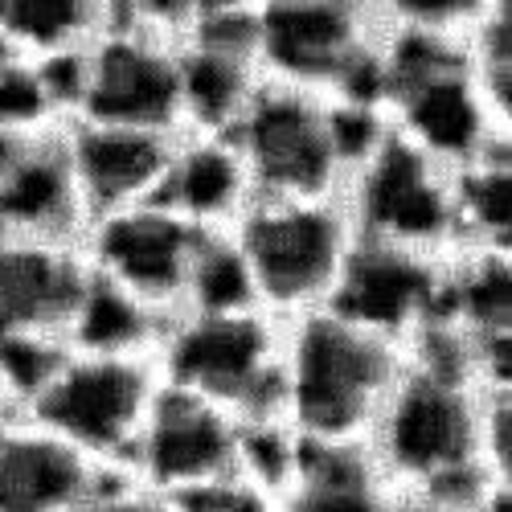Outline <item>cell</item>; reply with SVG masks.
<instances>
[{
  "label": "cell",
  "instance_id": "1",
  "mask_svg": "<svg viewBox=\"0 0 512 512\" xmlns=\"http://www.w3.org/2000/svg\"><path fill=\"white\" fill-rule=\"evenodd\" d=\"M488 386L447 373L422 361H402L390 394L381 398L365 447L394 492H422L459 508H476V500L496 484L512 480L484 463L480 418Z\"/></svg>",
  "mask_w": 512,
  "mask_h": 512
},
{
  "label": "cell",
  "instance_id": "2",
  "mask_svg": "<svg viewBox=\"0 0 512 512\" xmlns=\"http://www.w3.org/2000/svg\"><path fill=\"white\" fill-rule=\"evenodd\" d=\"M406 349L332 308L283 320V414L312 443H365Z\"/></svg>",
  "mask_w": 512,
  "mask_h": 512
},
{
  "label": "cell",
  "instance_id": "3",
  "mask_svg": "<svg viewBox=\"0 0 512 512\" xmlns=\"http://www.w3.org/2000/svg\"><path fill=\"white\" fill-rule=\"evenodd\" d=\"M234 238L259 304L279 320H295L328 308L340 271L357 246V226L340 193L254 197L234 226Z\"/></svg>",
  "mask_w": 512,
  "mask_h": 512
},
{
  "label": "cell",
  "instance_id": "4",
  "mask_svg": "<svg viewBox=\"0 0 512 512\" xmlns=\"http://www.w3.org/2000/svg\"><path fill=\"white\" fill-rule=\"evenodd\" d=\"M156 365L164 386L201 394L238 418L283 414V320L267 308L173 312L156 340Z\"/></svg>",
  "mask_w": 512,
  "mask_h": 512
},
{
  "label": "cell",
  "instance_id": "5",
  "mask_svg": "<svg viewBox=\"0 0 512 512\" xmlns=\"http://www.w3.org/2000/svg\"><path fill=\"white\" fill-rule=\"evenodd\" d=\"M164 386L156 353H87L66 349L54 377L21 410L33 422L87 451L107 467H123Z\"/></svg>",
  "mask_w": 512,
  "mask_h": 512
},
{
  "label": "cell",
  "instance_id": "6",
  "mask_svg": "<svg viewBox=\"0 0 512 512\" xmlns=\"http://www.w3.org/2000/svg\"><path fill=\"white\" fill-rule=\"evenodd\" d=\"M340 201L361 238L439 254V259L459 250L451 173L398 136L353 168L340 185Z\"/></svg>",
  "mask_w": 512,
  "mask_h": 512
},
{
  "label": "cell",
  "instance_id": "7",
  "mask_svg": "<svg viewBox=\"0 0 512 512\" xmlns=\"http://www.w3.org/2000/svg\"><path fill=\"white\" fill-rule=\"evenodd\" d=\"M201 234L205 230L189 226L181 213L152 197L91 213L74 246L87 271L132 291L148 308L173 316L185 304V283Z\"/></svg>",
  "mask_w": 512,
  "mask_h": 512
},
{
  "label": "cell",
  "instance_id": "8",
  "mask_svg": "<svg viewBox=\"0 0 512 512\" xmlns=\"http://www.w3.org/2000/svg\"><path fill=\"white\" fill-rule=\"evenodd\" d=\"M230 136L250 168L259 197L340 193V164L328 136L324 95L263 78Z\"/></svg>",
  "mask_w": 512,
  "mask_h": 512
},
{
  "label": "cell",
  "instance_id": "9",
  "mask_svg": "<svg viewBox=\"0 0 512 512\" xmlns=\"http://www.w3.org/2000/svg\"><path fill=\"white\" fill-rule=\"evenodd\" d=\"M123 467L144 496H185L238 480V414L160 386Z\"/></svg>",
  "mask_w": 512,
  "mask_h": 512
},
{
  "label": "cell",
  "instance_id": "10",
  "mask_svg": "<svg viewBox=\"0 0 512 512\" xmlns=\"http://www.w3.org/2000/svg\"><path fill=\"white\" fill-rule=\"evenodd\" d=\"M74 119L148 127V132L177 136V41L136 25H107L82 50V91Z\"/></svg>",
  "mask_w": 512,
  "mask_h": 512
},
{
  "label": "cell",
  "instance_id": "11",
  "mask_svg": "<svg viewBox=\"0 0 512 512\" xmlns=\"http://www.w3.org/2000/svg\"><path fill=\"white\" fill-rule=\"evenodd\" d=\"M377 33V13L340 0H259L254 58L263 78L328 95L353 54Z\"/></svg>",
  "mask_w": 512,
  "mask_h": 512
},
{
  "label": "cell",
  "instance_id": "12",
  "mask_svg": "<svg viewBox=\"0 0 512 512\" xmlns=\"http://www.w3.org/2000/svg\"><path fill=\"white\" fill-rule=\"evenodd\" d=\"M443 267L447 259L439 254L357 234V246L340 271L328 308L406 349V340L431 324L443 308Z\"/></svg>",
  "mask_w": 512,
  "mask_h": 512
},
{
  "label": "cell",
  "instance_id": "13",
  "mask_svg": "<svg viewBox=\"0 0 512 512\" xmlns=\"http://www.w3.org/2000/svg\"><path fill=\"white\" fill-rule=\"evenodd\" d=\"M259 87L263 70L254 58V9L197 17L177 37L181 132H230Z\"/></svg>",
  "mask_w": 512,
  "mask_h": 512
},
{
  "label": "cell",
  "instance_id": "14",
  "mask_svg": "<svg viewBox=\"0 0 512 512\" xmlns=\"http://www.w3.org/2000/svg\"><path fill=\"white\" fill-rule=\"evenodd\" d=\"M62 144H66L78 193L87 201V218H91V213H103V209L152 201L164 181L173 136L148 132V127L70 119L62 127Z\"/></svg>",
  "mask_w": 512,
  "mask_h": 512
},
{
  "label": "cell",
  "instance_id": "15",
  "mask_svg": "<svg viewBox=\"0 0 512 512\" xmlns=\"http://www.w3.org/2000/svg\"><path fill=\"white\" fill-rule=\"evenodd\" d=\"M107 472V463L78 451L29 414L0 422V512H62Z\"/></svg>",
  "mask_w": 512,
  "mask_h": 512
},
{
  "label": "cell",
  "instance_id": "16",
  "mask_svg": "<svg viewBox=\"0 0 512 512\" xmlns=\"http://www.w3.org/2000/svg\"><path fill=\"white\" fill-rule=\"evenodd\" d=\"M87 201L78 193L62 132L21 140L0 173V234L37 242H78Z\"/></svg>",
  "mask_w": 512,
  "mask_h": 512
},
{
  "label": "cell",
  "instance_id": "17",
  "mask_svg": "<svg viewBox=\"0 0 512 512\" xmlns=\"http://www.w3.org/2000/svg\"><path fill=\"white\" fill-rule=\"evenodd\" d=\"M156 197L197 230H234L259 189L230 132H177Z\"/></svg>",
  "mask_w": 512,
  "mask_h": 512
},
{
  "label": "cell",
  "instance_id": "18",
  "mask_svg": "<svg viewBox=\"0 0 512 512\" xmlns=\"http://www.w3.org/2000/svg\"><path fill=\"white\" fill-rule=\"evenodd\" d=\"M87 267L74 242L0 234V332H66Z\"/></svg>",
  "mask_w": 512,
  "mask_h": 512
},
{
  "label": "cell",
  "instance_id": "19",
  "mask_svg": "<svg viewBox=\"0 0 512 512\" xmlns=\"http://www.w3.org/2000/svg\"><path fill=\"white\" fill-rule=\"evenodd\" d=\"M279 512H390L394 484L381 476L365 443H312L291 484L275 496Z\"/></svg>",
  "mask_w": 512,
  "mask_h": 512
},
{
  "label": "cell",
  "instance_id": "20",
  "mask_svg": "<svg viewBox=\"0 0 512 512\" xmlns=\"http://www.w3.org/2000/svg\"><path fill=\"white\" fill-rule=\"evenodd\" d=\"M82 50L62 58H33L0 41V132L37 140L62 132L78 115Z\"/></svg>",
  "mask_w": 512,
  "mask_h": 512
},
{
  "label": "cell",
  "instance_id": "21",
  "mask_svg": "<svg viewBox=\"0 0 512 512\" xmlns=\"http://www.w3.org/2000/svg\"><path fill=\"white\" fill-rule=\"evenodd\" d=\"M164 320H168L164 312L148 308L132 291L87 271L62 336L70 349H87V353H156Z\"/></svg>",
  "mask_w": 512,
  "mask_h": 512
},
{
  "label": "cell",
  "instance_id": "22",
  "mask_svg": "<svg viewBox=\"0 0 512 512\" xmlns=\"http://www.w3.org/2000/svg\"><path fill=\"white\" fill-rule=\"evenodd\" d=\"M467 336L512 332V250L459 246L443 267V308Z\"/></svg>",
  "mask_w": 512,
  "mask_h": 512
},
{
  "label": "cell",
  "instance_id": "23",
  "mask_svg": "<svg viewBox=\"0 0 512 512\" xmlns=\"http://www.w3.org/2000/svg\"><path fill=\"white\" fill-rule=\"evenodd\" d=\"M111 25V0H0V41L33 58L87 50Z\"/></svg>",
  "mask_w": 512,
  "mask_h": 512
},
{
  "label": "cell",
  "instance_id": "24",
  "mask_svg": "<svg viewBox=\"0 0 512 512\" xmlns=\"http://www.w3.org/2000/svg\"><path fill=\"white\" fill-rule=\"evenodd\" d=\"M459 246L512 250V148L488 152L451 173Z\"/></svg>",
  "mask_w": 512,
  "mask_h": 512
},
{
  "label": "cell",
  "instance_id": "25",
  "mask_svg": "<svg viewBox=\"0 0 512 512\" xmlns=\"http://www.w3.org/2000/svg\"><path fill=\"white\" fill-rule=\"evenodd\" d=\"M189 312H238V308H263L254 295L250 267L242 259V246L234 230H205L189 267L185 304Z\"/></svg>",
  "mask_w": 512,
  "mask_h": 512
},
{
  "label": "cell",
  "instance_id": "26",
  "mask_svg": "<svg viewBox=\"0 0 512 512\" xmlns=\"http://www.w3.org/2000/svg\"><path fill=\"white\" fill-rule=\"evenodd\" d=\"M496 5L500 0H373V13L386 25L467 41V33H472Z\"/></svg>",
  "mask_w": 512,
  "mask_h": 512
},
{
  "label": "cell",
  "instance_id": "27",
  "mask_svg": "<svg viewBox=\"0 0 512 512\" xmlns=\"http://www.w3.org/2000/svg\"><path fill=\"white\" fill-rule=\"evenodd\" d=\"M197 17V0H111V25H136L160 37H181Z\"/></svg>",
  "mask_w": 512,
  "mask_h": 512
},
{
  "label": "cell",
  "instance_id": "28",
  "mask_svg": "<svg viewBox=\"0 0 512 512\" xmlns=\"http://www.w3.org/2000/svg\"><path fill=\"white\" fill-rule=\"evenodd\" d=\"M144 504H148V496L127 476V467H111L87 496H78L62 512H144Z\"/></svg>",
  "mask_w": 512,
  "mask_h": 512
},
{
  "label": "cell",
  "instance_id": "29",
  "mask_svg": "<svg viewBox=\"0 0 512 512\" xmlns=\"http://www.w3.org/2000/svg\"><path fill=\"white\" fill-rule=\"evenodd\" d=\"M390 512H472V508H459V504H447V500H435V496H422V492H394Z\"/></svg>",
  "mask_w": 512,
  "mask_h": 512
},
{
  "label": "cell",
  "instance_id": "30",
  "mask_svg": "<svg viewBox=\"0 0 512 512\" xmlns=\"http://www.w3.org/2000/svg\"><path fill=\"white\" fill-rule=\"evenodd\" d=\"M254 5H259V0H197V17H209V13H250Z\"/></svg>",
  "mask_w": 512,
  "mask_h": 512
},
{
  "label": "cell",
  "instance_id": "31",
  "mask_svg": "<svg viewBox=\"0 0 512 512\" xmlns=\"http://www.w3.org/2000/svg\"><path fill=\"white\" fill-rule=\"evenodd\" d=\"M17 148H21V140H13V136L0 132V173L9 168V160H13V152H17Z\"/></svg>",
  "mask_w": 512,
  "mask_h": 512
},
{
  "label": "cell",
  "instance_id": "32",
  "mask_svg": "<svg viewBox=\"0 0 512 512\" xmlns=\"http://www.w3.org/2000/svg\"><path fill=\"white\" fill-rule=\"evenodd\" d=\"M13 414H17V406H13V398H9L5 377H0V422H5V418H13Z\"/></svg>",
  "mask_w": 512,
  "mask_h": 512
},
{
  "label": "cell",
  "instance_id": "33",
  "mask_svg": "<svg viewBox=\"0 0 512 512\" xmlns=\"http://www.w3.org/2000/svg\"><path fill=\"white\" fill-rule=\"evenodd\" d=\"M340 5H357V9H373V0H340Z\"/></svg>",
  "mask_w": 512,
  "mask_h": 512
}]
</instances>
